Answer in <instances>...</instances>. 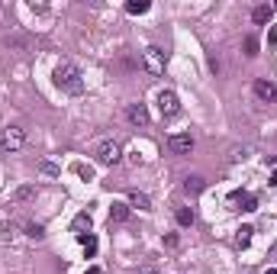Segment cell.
Instances as JSON below:
<instances>
[{"label": "cell", "mask_w": 277, "mask_h": 274, "mask_svg": "<svg viewBox=\"0 0 277 274\" xmlns=\"http://www.w3.org/2000/svg\"><path fill=\"white\" fill-rule=\"evenodd\" d=\"M149 0H129L126 4V13H132V16H142V13H149Z\"/></svg>", "instance_id": "9a60e30c"}, {"label": "cell", "mask_w": 277, "mask_h": 274, "mask_svg": "<svg viewBox=\"0 0 277 274\" xmlns=\"http://www.w3.org/2000/svg\"><path fill=\"white\" fill-rule=\"evenodd\" d=\"M90 223H94V219H90V213H77V216H74V223H71V229H74L77 236H81L84 229H90Z\"/></svg>", "instance_id": "e0dca14e"}, {"label": "cell", "mask_w": 277, "mask_h": 274, "mask_svg": "<svg viewBox=\"0 0 277 274\" xmlns=\"http://www.w3.org/2000/svg\"><path fill=\"white\" fill-rule=\"evenodd\" d=\"M26 236H29V239H42V236H45V229H42L39 223H29V226H26Z\"/></svg>", "instance_id": "603a6c76"}, {"label": "cell", "mask_w": 277, "mask_h": 274, "mask_svg": "<svg viewBox=\"0 0 277 274\" xmlns=\"http://www.w3.org/2000/svg\"><path fill=\"white\" fill-rule=\"evenodd\" d=\"M23 145H26V129H20V126H7V129H0V152H4V155L20 152Z\"/></svg>", "instance_id": "7a4b0ae2"}, {"label": "cell", "mask_w": 277, "mask_h": 274, "mask_svg": "<svg viewBox=\"0 0 277 274\" xmlns=\"http://www.w3.org/2000/svg\"><path fill=\"white\" fill-rule=\"evenodd\" d=\"M271 16H274V7L271 4H258L252 10V23L255 26H264V23H271Z\"/></svg>", "instance_id": "30bf717a"}, {"label": "cell", "mask_w": 277, "mask_h": 274, "mask_svg": "<svg viewBox=\"0 0 277 274\" xmlns=\"http://www.w3.org/2000/svg\"><path fill=\"white\" fill-rule=\"evenodd\" d=\"M129 203H113V207H110V223H126L129 219Z\"/></svg>", "instance_id": "7c38bea8"}, {"label": "cell", "mask_w": 277, "mask_h": 274, "mask_svg": "<svg viewBox=\"0 0 277 274\" xmlns=\"http://www.w3.org/2000/svg\"><path fill=\"white\" fill-rule=\"evenodd\" d=\"M158 110H161V116H164V120L177 116V113H180V100H177V94H174V91H161V94H158Z\"/></svg>", "instance_id": "277c9868"}, {"label": "cell", "mask_w": 277, "mask_h": 274, "mask_svg": "<svg viewBox=\"0 0 277 274\" xmlns=\"http://www.w3.org/2000/svg\"><path fill=\"white\" fill-rule=\"evenodd\" d=\"M84 274H100V268H97V264H94V268H87Z\"/></svg>", "instance_id": "83f0119b"}, {"label": "cell", "mask_w": 277, "mask_h": 274, "mask_svg": "<svg viewBox=\"0 0 277 274\" xmlns=\"http://www.w3.org/2000/svg\"><path fill=\"white\" fill-rule=\"evenodd\" d=\"M135 274H158V271H155V268H138Z\"/></svg>", "instance_id": "4316f807"}, {"label": "cell", "mask_w": 277, "mask_h": 274, "mask_svg": "<svg viewBox=\"0 0 277 274\" xmlns=\"http://www.w3.org/2000/svg\"><path fill=\"white\" fill-rule=\"evenodd\" d=\"M203 187H206V181H203V178H197V174L184 181V193H187V197H197V193H203Z\"/></svg>", "instance_id": "4fadbf2b"}, {"label": "cell", "mask_w": 277, "mask_h": 274, "mask_svg": "<svg viewBox=\"0 0 277 274\" xmlns=\"http://www.w3.org/2000/svg\"><path fill=\"white\" fill-rule=\"evenodd\" d=\"M232 203H242L245 213H255V210H258V197L248 193V190H236V193H232Z\"/></svg>", "instance_id": "9c48e42d"}, {"label": "cell", "mask_w": 277, "mask_h": 274, "mask_svg": "<svg viewBox=\"0 0 277 274\" xmlns=\"http://www.w3.org/2000/svg\"><path fill=\"white\" fill-rule=\"evenodd\" d=\"M177 245H180V239H177L174 232H168V236H164V249H177Z\"/></svg>", "instance_id": "d4e9b609"}, {"label": "cell", "mask_w": 277, "mask_h": 274, "mask_svg": "<svg viewBox=\"0 0 277 274\" xmlns=\"http://www.w3.org/2000/svg\"><path fill=\"white\" fill-rule=\"evenodd\" d=\"M39 171L49 174V178H58V174H62V171H58V165H52V162H39Z\"/></svg>", "instance_id": "7402d4cb"}, {"label": "cell", "mask_w": 277, "mask_h": 274, "mask_svg": "<svg viewBox=\"0 0 277 274\" xmlns=\"http://www.w3.org/2000/svg\"><path fill=\"white\" fill-rule=\"evenodd\" d=\"M194 136H190V132H177V136H171L168 139V148H171V152H174V155H190V152H194Z\"/></svg>", "instance_id": "52a82bcc"}, {"label": "cell", "mask_w": 277, "mask_h": 274, "mask_svg": "<svg viewBox=\"0 0 277 274\" xmlns=\"http://www.w3.org/2000/svg\"><path fill=\"white\" fill-rule=\"evenodd\" d=\"M174 219L180 226H194V210H190V207H177L174 210Z\"/></svg>", "instance_id": "2e32d148"}, {"label": "cell", "mask_w": 277, "mask_h": 274, "mask_svg": "<svg viewBox=\"0 0 277 274\" xmlns=\"http://www.w3.org/2000/svg\"><path fill=\"white\" fill-rule=\"evenodd\" d=\"M55 87L58 91H65V94H84V74H81V68L74 65V61H58L55 65Z\"/></svg>", "instance_id": "6da1fadb"}, {"label": "cell", "mask_w": 277, "mask_h": 274, "mask_svg": "<svg viewBox=\"0 0 277 274\" xmlns=\"http://www.w3.org/2000/svg\"><path fill=\"white\" fill-rule=\"evenodd\" d=\"M126 116L132 126H149V110H145V103H129Z\"/></svg>", "instance_id": "ba28073f"}, {"label": "cell", "mask_w": 277, "mask_h": 274, "mask_svg": "<svg viewBox=\"0 0 277 274\" xmlns=\"http://www.w3.org/2000/svg\"><path fill=\"white\" fill-rule=\"evenodd\" d=\"M245 55L248 58L258 55V36H245Z\"/></svg>", "instance_id": "ffe728a7"}, {"label": "cell", "mask_w": 277, "mask_h": 274, "mask_svg": "<svg viewBox=\"0 0 277 274\" xmlns=\"http://www.w3.org/2000/svg\"><path fill=\"white\" fill-rule=\"evenodd\" d=\"M264 274H277V268H267V271H264Z\"/></svg>", "instance_id": "f1b7e54d"}, {"label": "cell", "mask_w": 277, "mask_h": 274, "mask_svg": "<svg viewBox=\"0 0 277 274\" xmlns=\"http://www.w3.org/2000/svg\"><path fill=\"white\" fill-rule=\"evenodd\" d=\"M36 197V187L32 184H26V187H16L13 190V203H26V200H32Z\"/></svg>", "instance_id": "5bb4252c"}, {"label": "cell", "mask_w": 277, "mask_h": 274, "mask_svg": "<svg viewBox=\"0 0 277 274\" xmlns=\"http://www.w3.org/2000/svg\"><path fill=\"white\" fill-rule=\"evenodd\" d=\"M252 91H255V97H258L261 103H274V100H277V84L267 81V77H255Z\"/></svg>", "instance_id": "8992f818"}, {"label": "cell", "mask_w": 277, "mask_h": 274, "mask_svg": "<svg viewBox=\"0 0 277 274\" xmlns=\"http://www.w3.org/2000/svg\"><path fill=\"white\" fill-rule=\"evenodd\" d=\"M252 232H255L252 226H242V229H239V236H236V245H239V249H248V242H252Z\"/></svg>", "instance_id": "d6986e66"}, {"label": "cell", "mask_w": 277, "mask_h": 274, "mask_svg": "<svg viewBox=\"0 0 277 274\" xmlns=\"http://www.w3.org/2000/svg\"><path fill=\"white\" fill-rule=\"evenodd\" d=\"M74 174H81V178L90 181V178H94V168H90V165H74Z\"/></svg>", "instance_id": "cb8c5ba5"}, {"label": "cell", "mask_w": 277, "mask_h": 274, "mask_svg": "<svg viewBox=\"0 0 277 274\" xmlns=\"http://www.w3.org/2000/svg\"><path fill=\"white\" fill-rule=\"evenodd\" d=\"M129 207H135V210H142V213H149V210H152L149 193H142V190H129Z\"/></svg>", "instance_id": "8fae6325"}, {"label": "cell", "mask_w": 277, "mask_h": 274, "mask_svg": "<svg viewBox=\"0 0 277 274\" xmlns=\"http://www.w3.org/2000/svg\"><path fill=\"white\" fill-rule=\"evenodd\" d=\"M229 158H232V162H245V158H248V145H236L229 152Z\"/></svg>", "instance_id": "44dd1931"}, {"label": "cell", "mask_w": 277, "mask_h": 274, "mask_svg": "<svg viewBox=\"0 0 277 274\" xmlns=\"http://www.w3.org/2000/svg\"><path fill=\"white\" fill-rule=\"evenodd\" d=\"M77 242L84 245V252H87V255H94V252H97V236H90V232H81V236H77Z\"/></svg>", "instance_id": "ac0fdd59"}, {"label": "cell", "mask_w": 277, "mask_h": 274, "mask_svg": "<svg viewBox=\"0 0 277 274\" xmlns=\"http://www.w3.org/2000/svg\"><path fill=\"white\" fill-rule=\"evenodd\" d=\"M94 158H97V165H119V158H123V148H119V142L107 139V142H100V145H97Z\"/></svg>", "instance_id": "3957f363"}, {"label": "cell", "mask_w": 277, "mask_h": 274, "mask_svg": "<svg viewBox=\"0 0 277 274\" xmlns=\"http://www.w3.org/2000/svg\"><path fill=\"white\" fill-rule=\"evenodd\" d=\"M267 42H271V46H277V26H271V29H267Z\"/></svg>", "instance_id": "484cf974"}, {"label": "cell", "mask_w": 277, "mask_h": 274, "mask_svg": "<svg viewBox=\"0 0 277 274\" xmlns=\"http://www.w3.org/2000/svg\"><path fill=\"white\" fill-rule=\"evenodd\" d=\"M142 65L149 68L152 74H164V52L155 49V46H149V49L142 52Z\"/></svg>", "instance_id": "5b68a950"}]
</instances>
